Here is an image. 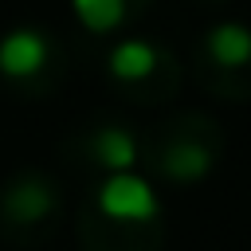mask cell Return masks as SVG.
Returning <instances> with one entry per match:
<instances>
[{"label": "cell", "instance_id": "obj_1", "mask_svg": "<svg viewBox=\"0 0 251 251\" xmlns=\"http://www.w3.org/2000/svg\"><path fill=\"white\" fill-rule=\"evenodd\" d=\"M78 247L82 251H161L165 220L153 188L137 173L98 180V188L78 208Z\"/></svg>", "mask_w": 251, "mask_h": 251}, {"label": "cell", "instance_id": "obj_2", "mask_svg": "<svg viewBox=\"0 0 251 251\" xmlns=\"http://www.w3.org/2000/svg\"><path fill=\"white\" fill-rule=\"evenodd\" d=\"M224 157V126L204 110H176L157 118L137 137V165L169 184L204 180Z\"/></svg>", "mask_w": 251, "mask_h": 251}, {"label": "cell", "instance_id": "obj_3", "mask_svg": "<svg viewBox=\"0 0 251 251\" xmlns=\"http://www.w3.org/2000/svg\"><path fill=\"white\" fill-rule=\"evenodd\" d=\"M63 224V188L51 173L24 165L0 184V239L16 247H35L51 239Z\"/></svg>", "mask_w": 251, "mask_h": 251}, {"label": "cell", "instance_id": "obj_4", "mask_svg": "<svg viewBox=\"0 0 251 251\" xmlns=\"http://www.w3.org/2000/svg\"><path fill=\"white\" fill-rule=\"evenodd\" d=\"M67 75V47L55 31L20 24L0 35V82L16 98H43L63 86Z\"/></svg>", "mask_w": 251, "mask_h": 251}, {"label": "cell", "instance_id": "obj_5", "mask_svg": "<svg viewBox=\"0 0 251 251\" xmlns=\"http://www.w3.org/2000/svg\"><path fill=\"white\" fill-rule=\"evenodd\" d=\"M106 78L118 98L133 106H165L184 86L180 59L149 39H126L106 55Z\"/></svg>", "mask_w": 251, "mask_h": 251}, {"label": "cell", "instance_id": "obj_6", "mask_svg": "<svg viewBox=\"0 0 251 251\" xmlns=\"http://www.w3.org/2000/svg\"><path fill=\"white\" fill-rule=\"evenodd\" d=\"M192 78L216 102H251V31L243 24H216L192 51Z\"/></svg>", "mask_w": 251, "mask_h": 251}, {"label": "cell", "instance_id": "obj_7", "mask_svg": "<svg viewBox=\"0 0 251 251\" xmlns=\"http://www.w3.org/2000/svg\"><path fill=\"white\" fill-rule=\"evenodd\" d=\"M59 157L75 173L110 180L137 169V133L118 118H86L59 141Z\"/></svg>", "mask_w": 251, "mask_h": 251}, {"label": "cell", "instance_id": "obj_8", "mask_svg": "<svg viewBox=\"0 0 251 251\" xmlns=\"http://www.w3.org/2000/svg\"><path fill=\"white\" fill-rule=\"evenodd\" d=\"M71 4L90 31H114L153 8V0H71Z\"/></svg>", "mask_w": 251, "mask_h": 251}]
</instances>
